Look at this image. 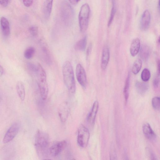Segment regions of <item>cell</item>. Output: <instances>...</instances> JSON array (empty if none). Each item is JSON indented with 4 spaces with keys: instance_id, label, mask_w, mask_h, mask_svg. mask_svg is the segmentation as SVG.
I'll use <instances>...</instances> for the list:
<instances>
[{
    "instance_id": "6da1fadb",
    "label": "cell",
    "mask_w": 160,
    "mask_h": 160,
    "mask_svg": "<svg viewBox=\"0 0 160 160\" xmlns=\"http://www.w3.org/2000/svg\"><path fill=\"white\" fill-rule=\"evenodd\" d=\"M28 69L33 73L36 78L41 97L43 100L48 96V88L46 72L42 66L38 63L29 62L27 64Z\"/></svg>"
},
{
    "instance_id": "7a4b0ae2",
    "label": "cell",
    "mask_w": 160,
    "mask_h": 160,
    "mask_svg": "<svg viewBox=\"0 0 160 160\" xmlns=\"http://www.w3.org/2000/svg\"><path fill=\"white\" fill-rule=\"evenodd\" d=\"M62 73L63 81L67 89L70 93L74 94L76 88L75 80L72 66L68 61L63 63Z\"/></svg>"
},
{
    "instance_id": "3957f363",
    "label": "cell",
    "mask_w": 160,
    "mask_h": 160,
    "mask_svg": "<svg viewBox=\"0 0 160 160\" xmlns=\"http://www.w3.org/2000/svg\"><path fill=\"white\" fill-rule=\"evenodd\" d=\"M49 145L48 135L45 132L38 130L35 138L34 146L38 155L43 156L47 152Z\"/></svg>"
},
{
    "instance_id": "277c9868",
    "label": "cell",
    "mask_w": 160,
    "mask_h": 160,
    "mask_svg": "<svg viewBox=\"0 0 160 160\" xmlns=\"http://www.w3.org/2000/svg\"><path fill=\"white\" fill-rule=\"evenodd\" d=\"M60 13L61 19L65 25H70L73 20L74 12L72 7L67 1L62 2Z\"/></svg>"
},
{
    "instance_id": "5b68a950",
    "label": "cell",
    "mask_w": 160,
    "mask_h": 160,
    "mask_svg": "<svg viewBox=\"0 0 160 160\" xmlns=\"http://www.w3.org/2000/svg\"><path fill=\"white\" fill-rule=\"evenodd\" d=\"M90 9L87 3L83 4L81 7L78 15L80 29L82 32L87 30L88 25Z\"/></svg>"
},
{
    "instance_id": "8992f818",
    "label": "cell",
    "mask_w": 160,
    "mask_h": 160,
    "mask_svg": "<svg viewBox=\"0 0 160 160\" xmlns=\"http://www.w3.org/2000/svg\"><path fill=\"white\" fill-rule=\"evenodd\" d=\"M89 138L88 129L83 125L81 124L78 129L77 142L78 145L82 148H85L88 143Z\"/></svg>"
},
{
    "instance_id": "52a82bcc",
    "label": "cell",
    "mask_w": 160,
    "mask_h": 160,
    "mask_svg": "<svg viewBox=\"0 0 160 160\" xmlns=\"http://www.w3.org/2000/svg\"><path fill=\"white\" fill-rule=\"evenodd\" d=\"M20 128L19 124L15 122L8 128L3 139L4 143H8L12 140L18 134Z\"/></svg>"
},
{
    "instance_id": "ba28073f",
    "label": "cell",
    "mask_w": 160,
    "mask_h": 160,
    "mask_svg": "<svg viewBox=\"0 0 160 160\" xmlns=\"http://www.w3.org/2000/svg\"><path fill=\"white\" fill-rule=\"evenodd\" d=\"M76 74L78 82L83 88H85L87 84V75L84 68L80 63L77 65Z\"/></svg>"
},
{
    "instance_id": "9c48e42d",
    "label": "cell",
    "mask_w": 160,
    "mask_h": 160,
    "mask_svg": "<svg viewBox=\"0 0 160 160\" xmlns=\"http://www.w3.org/2000/svg\"><path fill=\"white\" fill-rule=\"evenodd\" d=\"M70 108V104L67 101L63 102L59 106L58 109V114L62 122H65L68 119Z\"/></svg>"
},
{
    "instance_id": "30bf717a",
    "label": "cell",
    "mask_w": 160,
    "mask_h": 160,
    "mask_svg": "<svg viewBox=\"0 0 160 160\" xmlns=\"http://www.w3.org/2000/svg\"><path fill=\"white\" fill-rule=\"evenodd\" d=\"M67 144V142L65 140L57 142L50 148V153L53 156H57L65 148Z\"/></svg>"
},
{
    "instance_id": "8fae6325",
    "label": "cell",
    "mask_w": 160,
    "mask_h": 160,
    "mask_svg": "<svg viewBox=\"0 0 160 160\" xmlns=\"http://www.w3.org/2000/svg\"><path fill=\"white\" fill-rule=\"evenodd\" d=\"M151 20L149 11L146 10L142 14L140 21V28L142 31H145L148 28Z\"/></svg>"
},
{
    "instance_id": "7c38bea8",
    "label": "cell",
    "mask_w": 160,
    "mask_h": 160,
    "mask_svg": "<svg viewBox=\"0 0 160 160\" xmlns=\"http://www.w3.org/2000/svg\"><path fill=\"white\" fill-rule=\"evenodd\" d=\"M40 53L42 58L47 64H52V59L50 52L46 44L42 42H41Z\"/></svg>"
},
{
    "instance_id": "4fadbf2b",
    "label": "cell",
    "mask_w": 160,
    "mask_h": 160,
    "mask_svg": "<svg viewBox=\"0 0 160 160\" xmlns=\"http://www.w3.org/2000/svg\"><path fill=\"white\" fill-rule=\"evenodd\" d=\"M98 108V101H95L93 103L92 108L87 117V121L90 125H93L94 123Z\"/></svg>"
},
{
    "instance_id": "5bb4252c",
    "label": "cell",
    "mask_w": 160,
    "mask_h": 160,
    "mask_svg": "<svg viewBox=\"0 0 160 160\" xmlns=\"http://www.w3.org/2000/svg\"><path fill=\"white\" fill-rule=\"evenodd\" d=\"M142 129L145 136L147 139L152 141L156 139V135L148 123H144L142 126Z\"/></svg>"
},
{
    "instance_id": "9a60e30c",
    "label": "cell",
    "mask_w": 160,
    "mask_h": 160,
    "mask_svg": "<svg viewBox=\"0 0 160 160\" xmlns=\"http://www.w3.org/2000/svg\"><path fill=\"white\" fill-rule=\"evenodd\" d=\"M53 0H45L43 2L42 12L45 18L48 19L50 15L52 6Z\"/></svg>"
},
{
    "instance_id": "2e32d148",
    "label": "cell",
    "mask_w": 160,
    "mask_h": 160,
    "mask_svg": "<svg viewBox=\"0 0 160 160\" xmlns=\"http://www.w3.org/2000/svg\"><path fill=\"white\" fill-rule=\"evenodd\" d=\"M110 58V52L108 48L105 46L103 48L101 60V67L103 70H105L108 64Z\"/></svg>"
},
{
    "instance_id": "e0dca14e",
    "label": "cell",
    "mask_w": 160,
    "mask_h": 160,
    "mask_svg": "<svg viewBox=\"0 0 160 160\" xmlns=\"http://www.w3.org/2000/svg\"><path fill=\"white\" fill-rule=\"evenodd\" d=\"M0 25L2 32L4 36H8L10 33L9 23L5 17H2L0 19Z\"/></svg>"
},
{
    "instance_id": "ac0fdd59",
    "label": "cell",
    "mask_w": 160,
    "mask_h": 160,
    "mask_svg": "<svg viewBox=\"0 0 160 160\" xmlns=\"http://www.w3.org/2000/svg\"><path fill=\"white\" fill-rule=\"evenodd\" d=\"M140 48V42L139 39L137 38L134 39L131 44L130 51L131 55L135 56L139 52Z\"/></svg>"
},
{
    "instance_id": "d6986e66",
    "label": "cell",
    "mask_w": 160,
    "mask_h": 160,
    "mask_svg": "<svg viewBox=\"0 0 160 160\" xmlns=\"http://www.w3.org/2000/svg\"><path fill=\"white\" fill-rule=\"evenodd\" d=\"M139 55L143 61H147L149 57L150 50L149 47L146 45H142L139 50Z\"/></svg>"
},
{
    "instance_id": "ffe728a7",
    "label": "cell",
    "mask_w": 160,
    "mask_h": 160,
    "mask_svg": "<svg viewBox=\"0 0 160 160\" xmlns=\"http://www.w3.org/2000/svg\"><path fill=\"white\" fill-rule=\"evenodd\" d=\"M135 86L138 92L141 95L145 94L149 89V85L147 83L139 81L136 82Z\"/></svg>"
},
{
    "instance_id": "44dd1931",
    "label": "cell",
    "mask_w": 160,
    "mask_h": 160,
    "mask_svg": "<svg viewBox=\"0 0 160 160\" xmlns=\"http://www.w3.org/2000/svg\"><path fill=\"white\" fill-rule=\"evenodd\" d=\"M16 90L18 95L22 101H23L25 97V92L24 86L21 81H18L16 84Z\"/></svg>"
},
{
    "instance_id": "7402d4cb",
    "label": "cell",
    "mask_w": 160,
    "mask_h": 160,
    "mask_svg": "<svg viewBox=\"0 0 160 160\" xmlns=\"http://www.w3.org/2000/svg\"><path fill=\"white\" fill-rule=\"evenodd\" d=\"M87 43V37L85 36L76 43L74 48L77 51H83L85 49Z\"/></svg>"
},
{
    "instance_id": "603a6c76",
    "label": "cell",
    "mask_w": 160,
    "mask_h": 160,
    "mask_svg": "<svg viewBox=\"0 0 160 160\" xmlns=\"http://www.w3.org/2000/svg\"><path fill=\"white\" fill-rule=\"evenodd\" d=\"M142 62L141 59L138 58L136 59L132 65V71L134 74H137L140 71L141 68Z\"/></svg>"
},
{
    "instance_id": "cb8c5ba5",
    "label": "cell",
    "mask_w": 160,
    "mask_h": 160,
    "mask_svg": "<svg viewBox=\"0 0 160 160\" xmlns=\"http://www.w3.org/2000/svg\"><path fill=\"white\" fill-rule=\"evenodd\" d=\"M130 82V75H128L125 82L123 89V95L125 102H127L129 94V88Z\"/></svg>"
},
{
    "instance_id": "d4e9b609",
    "label": "cell",
    "mask_w": 160,
    "mask_h": 160,
    "mask_svg": "<svg viewBox=\"0 0 160 160\" xmlns=\"http://www.w3.org/2000/svg\"><path fill=\"white\" fill-rule=\"evenodd\" d=\"M35 51V49L33 47H30L28 48L24 52V57L27 59L31 58L33 56Z\"/></svg>"
},
{
    "instance_id": "484cf974",
    "label": "cell",
    "mask_w": 160,
    "mask_h": 160,
    "mask_svg": "<svg viewBox=\"0 0 160 160\" xmlns=\"http://www.w3.org/2000/svg\"><path fill=\"white\" fill-rule=\"evenodd\" d=\"M151 77V73L150 71L147 68H144L141 73V78L144 82L148 81Z\"/></svg>"
},
{
    "instance_id": "4316f807",
    "label": "cell",
    "mask_w": 160,
    "mask_h": 160,
    "mask_svg": "<svg viewBox=\"0 0 160 160\" xmlns=\"http://www.w3.org/2000/svg\"><path fill=\"white\" fill-rule=\"evenodd\" d=\"M116 11V8L115 4L114 2V1H113L112 2V5L111 10L110 16L108 24V27L109 26L111 25L112 23V22L113 21L115 15Z\"/></svg>"
},
{
    "instance_id": "83f0119b",
    "label": "cell",
    "mask_w": 160,
    "mask_h": 160,
    "mask_svg": "<svg viewBox=\"0 0 160 160\" xmlns=\"http://www.w3.org/2000/svg\"><path fill=\"white\" fill-rule=\"evenodd\" d=\"M160 100L159 97H155L152 100V104L153 108L156 110H159L160 109Z\"/></svg>"
},
{
    "instance_id": "f1b7e54d",
    "label": "cell",
    "mask_w": 160,
    "mask_h": 160,
    "mask_svg": "<svg viewBox=\"0 0 160 160\" xmlns=\"http://www.w3.org/2000/svg\"><path fill=\"white\" fill-rule=\"evenodd\" d=\"M29 31L32 35L33 36H36L38 34V28L35 25L32 26L29 28Z\"/></svg>"
},
{
    "instance_id": "f546056e",
    "label": "cell",
    "mask_w": 160,
    "mask_h": 160,
    "mask_svg": "<svg viewBox=\"0 0 160 160\" xmlns=\"http://www.w3.org/2000/svg\"><path fill=\"white\" fill-rule=\"evenodd\" d=\"M110 160H118L117 154L113 148L111 150L110 153Z\"/></svg>"
},
{
    "instance_id": "4dcf8cb0",
    "label": "cell",
    "mask_w": 160,
    "mask_h": 160,
    "mask_svg": "<svg viewBox=\"0 0 160 160\" xmlns=\"http://www.w3.org/2000/svg\"><path fill=\"white\" fill-rule=\"evenodd\" d=\"M159 83V74L158 73L155 77L153 81V85L155 88H157L158 86Z\"/></svg>"
},
{
    "instance_id": "1f68e13d",
    "label": "cell",
    "mask_w": 160,
    "mask_h": 160,
    "mask_svg": "<svg viewBox=\"0 0 160 160\" xmlns=\"http://www.w3.org/2000/svg\"><path fill=\"white\" fill-rule=\"evenodd\" d=\"M22 2L24 5L27 7H30L33 3V1L31 0H24Z\"/></svg>"
},
{
    "instance_id": "d6a6232c",
    "label": "cell",
    "mask_w": 160,
    "mask_h": 160,
    "mask_svg": "<svg viewBox=\"0 0 160 160\" xmlns=\"http://www.w3.org/2000/svg\"><path fill=\"white\" fill-rule=\"evenodd\" d=\"M10 2V1L8 0H0V4L4 7H6L8 5Z\"/></svg>"
},
{
    "instance_id": "836d02e7",
    "label": "cell",
    "mask_w": 160,
    "mask_h": 160,
    "mask_svg": "<svg viewBox=\"0 0 160 160\" xmlns=\"http://www.w3.org/2000/svg\"><path fill=\"white\" fill-rule=\"evenodd\" d=\"M92 46V44L90 43L86 51V56L87 58H88V57L90 53L91 50Z\"/></svg>"
},
{
    "instance_id": "e575fe53",
    "label": "cell",
    "mask_w": 160,
    "mask_h": 160,
    "mask_svg": "<svg viewBox=\"0 0 160 160\" xmlns=\"http://www.w3.org/2000/svg\"><path fill=\"white\" fill-rule=\"evenodd\" d=\"M150 152L151 160H158L156 157L152 152Z\"/></svg>"
},
{
    "instance_id": "d590c367",
    "label": "cell",
    "mask_w": 160,
    "mask_h": 160,
    "mask_svg": "<svg viewBox=\"0 0 160 160\" xmlns=\"http://www.w3.org/2000/svg\"><path fill=\"white\" fill-rule=\"evenodd\" d=\"M79 1L78 0H70L69 1L70 2L73 4H77Z\"/></svg>"
},
{
    "instance_id": "8d00e7d4",
    "label": "cell",
    "mask_w": 160,
    "mask_h": 160,
    "mask_svg": "<svg viewBox=\"0 0 160 160\" xmlns=\"http://www.w3.org/2000/svg\"><path fill=\"white\" fill-rule=\"evenodd\" d=\"M4 70L2 67L0 65V76H2L4 73Z\"/></svg>"
},
{
    "instance_id": "74e56055",
    "label": "cell",
    "mask_w": 160,
    "mask_h": 160,
    "mask_svg": "<svg viewBox=\"0 0 160 160\" xmlns=\"http://www.w3.org/2000/svg\"><path fill=\"white\" fill-rule=\"evenodd\" d=\"M43 160H52L49 159H44Z\"/></svg>"
},
{
    "instance_id": "f35d334b",
    "label": "cell",
    "mask_w": 160,
    "mask_h": 160,
    "mask_svg": "<svg viewBox=\"0 0 160 160\" xmlns=\"http://www.w3.org/2000/svg\"><path fill=\"white\" fill-rule=\"evenodd\" d=\"M72 160H76V159H73Z\"/></svg>"
},
{
    "instance_id": "ab89813d",
    "label": "cell",
    "mask_w": 160,
    "mask_h": 160,
    "mask_svg": "<svg viewBox=\"0 0 160 160\" xmlns=\"http://www.w3.org/2000/svg\"><path fill=\"white\" fill-rule=\"evenodd\" d=\"M0 100H1V97H0Z\"/></svg>"
}]
</instances>
